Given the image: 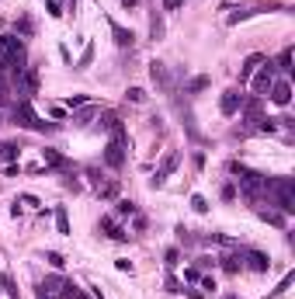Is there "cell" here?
<instances>
[{
	"instance_id": "cell-1",
	"label": "cell",
	"mask_w": 295,
	"mask_h": 299,
	"mask_svg": "<svg viewBox=\"0 0 295 299\" xmlns=\"http://www.w3.org/2000/svg\"><path fill=\"white\" fill-rule=\"evenodd\" d=\"M125 146H129V136H125V125L118 122V125L112 129L108 146H104V164H108V167H122V164H125Z\"/></svg>"
},
{
	"instance_id": "cell-2",
	"label": "cell",
	"mask_w": 295,
	"mask_h": 299,
	"mask_svg": "<svg viewBox=\"0 0 295 299\" xmlns=\"http://www.w3.org/2000/svg\"><path fill=\"white\" fill-rule=\"evenodd\" d=\"M268 195H274V205H278L285 216L295 212V184H292V177H278V181H271V184H268Z\"/></svg>"
},
{
	"instance_id": "cell-3",
	"label": "cell",
	"mask_w": 295,
	"mask_h": 299,
	"mask_svg": "<svg viewBox=\"0 0 295 299\" xmlns=\"http://www.w3.org/2000/svg\"><path fill=\"white\" fill-rule=\"evenodd\" d=\"M14 119H18V125H24V129H35V132H49V129H52V122H42V119L31 111L28 98L14 104Z\"/></svg>"
},
{
	"instance_id": "cell-4",
	"label": "cell",
	"mask_w": 295,
	"mask_h": 299,
	"mask_svg": "<svg viewBox=\"0 0 295 299\" xmlns=\"http://www.w3.org/2000/svg\"><path fill=\"white\" fill-rule=\"evenodd\" d=\"M253 98H268V91H271V84H274V70H271V63L264 59L261 66H257L253 73Z\"/></svg>"
},
{
	"instance_id": "cell-5",
	"label": "cell",
	"mask_w": 295,
	"mask_h": 299,
	"mask_svg": "<svg viewBox=\"0 0 295 299\" xmlns=\"http://www.w3.org/2000/svg\"><path fill=\"white\" fill-rule=\"evenodd\" d=\"M243 94L240 91H226L223 98H219V111H223V115H236V111H243Z\"/></svg>"
},
{
	"instance_id": "cell-6",
	"label": "cell",
	"mask_w": 295,
	"mask_h": 299,
	"mask_svg": "<svg viewBox=\"0 0 295 299\" xmlns=\"http://www.w3.org/2000/svg\"><path fill=\"white\" fill-rule=\"evenodd\" d=\"M268 98H271L274 104H281V108H285V104L292 101V84H288V80H274V84H271V91H268Z\"/></svg>"
},
{
	"instance_id": "cell-7",
	"label": "cell",
	"mask_w": 295,
	"mask_h": 299,
	"mask_svg": "<svg viewBox=\"0 0 295 299\" xmlns=\"http://www.w3.org/2000/svg\"><path fill=\"white\" fill-rule=\"evenodd\" d=\"M150 77L160 91H170V77H167V66L163 63H150Z\"/></svg>"
},
{
	"instance_id": "cell-8",
	"label": "cell",
	"mask_w": 295,
	"mask_h": 299,
	"mask_svg": "<svg viewBox=\"0 0 295 299\" xmlns=\"http://www.w3.org/2000/svg\"><path fill=\"white\" fill-rule=\"evenodd\" d=\"M101 230H104V237H112V240H125V237H129L112 216H101Z\"/></svg>"
},
{
	"instance_id": "cell-9",
	"label": "cell",
	"mask_w": 295,
	"mask_h": 299,
	"mask_svg": "<svg viewBox=\"0 0 295 299\" xmlns=\"http://www.w3.org/2000/svg\"><path fill=\"white\" fill-rule=\"evenodd\" d=\"M174 167H177V153H170V157H167V160H163V164L157 167V177H153V188H160V184L167 181V174H170Z\"/></svg>"
},
{
	"instance_id": "cell-10",
	"label": "cell",
	"mask_w": 295,
	"mask_h": 299,
	"mask_svg": "<svg viewBox=\"0 0 295 299\" xmlns=\"http://www.w3.org/2000/svg\"><path fill=\"white\" fill-rule=\"evenodd\" d=\"M261 63H264V56H247L243 66H240V84H247V80H250V73L261 66Z\"/></svg>"
},
{
	"instance_id": "cell-11",
	"label": "cell",
	"mask_w": 295,
	"mask_h": 299,
	"mask_svg": "<svg viewBox=\"0 0 295 299\" xmlns=\"http://www.w3.org/2000/svg\"><path fill=\"white\" fill-rule=\"evenodd\" d=\"M108 25H112V31H115V42H118V46H129V49H132L136 35H132V31H125V28H122L118 21H108Z\"/></svg>"
},
{
	"instance_id": "cell-12",
	"label": "cell",
	"mask_w": 295,
	"mask_h": 299,
	"mask_svg": "<svg viewBox=\"0 0 295 299\" xmlns=\"http://www.w3.org/2000/svg\"><path fill=\"white\" fill-rule=\"evenodd\" d=\"M63 289H66V282H63L59 275H49V278L42 282V292H45V296H63Z\"/></svg>"
},
{
	"instance_id": "cell-13",
	"label": "cell",
	"mask_w": 295,
	"mask_h": 299,
	"mask_svg": "<svg viewBox=\"0 0 295 299\" xmlns=\"http://www.w3.org/2000/svg\"><path fill=\"white\" fill-rule=\"evenodd\" d=\"M247 261H250L253 272H268V268H271V261H268L264 254H257V250H247Z\"/></svg>"
},
{
	"instance_id": "cell-14",
	"label": "cell",
	"mask_w": 295,
	"mask_h": 299,
	"mask_svg": "<svg viewBox=\"0 0 295 299\" xmlns=\"http://www.w3.org/2000/svg\"><path fill=\"white\" fill-rule=\"evenodd\" d=\"M223 268H226V272H229V275H236V272H240V268H243V261H240V257H236V254H229V257H223Z\"/></svg>"
},
{
	"instance_id": "cell-15",
	"label": "cell",
	"mask_w": 295,
	"mask_h": 299,
	"mask_svg": "<svg viewBox=\"0 0 295 299\" xmlns=\"http://www.w3.org/2000/svg\"><path fill=\"white\" fill-rule=\"evenodd\" d=\"M42 157H45V164H49V167H66V160L56 153V150H42Z\"/></svg>"
},
{
	"instance_id": "cell-16",
	"label": "cell",
	"mask_w": 295,
	"mask_h": 299,
	"mask_svg": "<svg viewBox=\"0 0 295 299\" xmlns=\"http://www.w3.org/2000/svg\"><path fill=\"white\" fill-rule=\"evenodd\" d=\"M56 226H59V233H63V237L69 233V219H66V212H63V209L56 212Z\"/></svg>"
},
{
	"instance_id": "cell-17",
	"label": "cell",
	"mask_w": 295,
	"mask_h": 299,
	"mask_svg": "<svg viewBox=\"0 0 295 299\" xmlns=\"http://www.w3.org/2000/svg\"><path fill=\"white\" fill-rule=\"evenodd\" d=\"M118 216H136V202L122 199V202H118Z\"/></svg>"
},
{
	"instance_id": "cell-18",
	"label": "cell",
	"mask_w": 295,
	"mask_h": 299,
	"mask_svg": "<svg viewBox=\"0 0 295 299\" xmlns=\"http://www.w3.org/2000/svg\"><path fill=\"white\" fill-rule=\"evenodd\" d=\"M191 209H195V212H208V202H205L202 195H191Z\"/></svg>"
},
{
	"instance_id": "cell-19",
	"label": "cell",
	"mask_w": 295,
	"mask_h": 299,
	"mask_svg": "<svg viewBox=\"0 0 295 299\" xmlns=\"http://www.w3.org/2000/svg\"><path fill=\"white\" fill-rule=\"evenodd\" d=\"M45 261H49L52 268H63V265H66V261H63V254H56V250H49V254H45Z\"/></svg>"
},
{
	"instance_id": "cell-20",
	"label": "cell",
	"mask_w": 295,
	"mask_h": 299,
	"mask_svg": "<svg viewBox=\"0 0 295 299\" xmlns=\"http://www.w3.org/2000/svg\"><path fill=\"white\" fill-rule=\"evenodd\" d=\"M0 157H18V146L14 143H0Z\"/></svg>"
},
{
	"instance_id": "cell-21",
	"label": "cell",
	"mask_w": 295,
	"mask_h": 299,
	"mask_svg": "<svg viewBox=\"0 0 295 299\" xmlns=\"http://www.w3.org/2000/svg\"><path fill=\"white\" fill-rule=\"evenodd\" d=\"M278 66H281V70H292V49H285V52L278 56Z\"/></svg>"
},
{
	"instance_id": "cell-22",
	"label": "cell",
	"mask_w": 295,
	"mask_h": 299,
	"mask_svg": "<svg viewBox=\"0 0 295 299\" xmlns=\"http://www.w3.org/2000/svg\"><path fill=\"white\" fill-rule=\"evenodd\" d=\"M129 101L142 104V101H146V91H142V87H132V91H129Z\"/></svg>"
},
{
	"instance_id": "cell-23",
	"label": "cell",
	"mask_w": 295,
	"mask_h": 299,
	"mask_svg": "<svg viewBox=\"0 0 295 299\" xmlns=\"http://www.w3.org/2000/svg\"><path fill=\"white\" fill-rule=\"evenodd\" d=\"M0 289H7V292H11V296H14V292H18V289H14V285H11V275H7V272H0Z\"/></svg>"
},
{
	"instance_id": "cell-24",
	"label": "cell",
	"mask_w": 295,
	"mask_h": 299,
	"mask_svg": "<svg viewBox=\"0 0 295 299\" xmlns=\"http://www.w3.org/2000/svg\"><path fill=\"white\" fill-rule=\"evenodd\" d=\"M288 285H292V275H285V278L278 282V289H274V296H285V292H288Z\"/></svg>"
},
{
	"instance_id": "cell-25",
	"label": "cell",
	"mask_w": 295,
	"mask_h": 299,
	"mask_svg": "<svg viewBox=\"0 0 295 299\" xmlns=\"http://www.w3.org/2000/svg\"><path fill=\"white\" fill-rule=\"evenodd\" d=\"M94 115H97V108H84V111H80V115H77V122H91Z\"/></svg>"
},
{
	"instance_id": "cell-26",
	"label": "cell",
	"mask_w": 295,
	"mask_h": 299,
	"mask_svg": "<svg viewBox=\"0 0 295 299\" xmlns=\"http://www.w3.org/2000/svg\"><path fill=\"white\" fill-rule=\"evenodd\" d=\"M45 11H49L52 18H59V14H63V11H59V4H56V0H45Z\"/></svg>"
},
{
	"instance_id": "cell-27",
	"label": "cell",
	"mask_w": 295,
	"mask_h": 299,
	"mask_svg": "<svg viewBox=\"0 0 295 299\" xmlns=\"http://www.w3.org/2000/svg\"><path fill=\"white\" fill-rule=\"evenodd\" d=\"M150 28H153V39H160V35H163V21H160V18H153Z\"/></svg>"
},
{
	"instance_id": "cell-28",
	"label": "cell",
	"mask_w": 295,
	"mask_h": 299,
	"mask_svg": "<svg viewBox=\"0 0 295 299\" xmlns=\"http://www.w3.org/2000/svg\"><path fill=\"white\" fill-rule=\"evenodd\" d=\"M18 31H21V35H31V21L21 18V21H18Z\"/></svg>"
},
{
	"instance_id": "cell-29",
	"label": "cell",
	"mask_w": 295,
	"mask_h": 299,
	"mask_svg": "<svg viewBox=\"0 0 295 299\" xmlns=\"http://www.w3.org/2000/svg\"><path fill=\"white\" fill-rule=\"evenodd\" d=\"M91 59H94V46H87V49H84V56H80V66H87Z\"/></svg>"
},
{
	"instance_id": "cell-30",
	"label": "cell",
	"mask_w": 295,
	"mask_h": 299,
	"mask_svg": "<svg viewBox=\"0 0 295 299\" xmlns=\"http://www.w3.org/2000/svg\"><path fill=\"white\" fill-rule=\"evenodd\" d=\"M202 87H208V77H195L191 80V91H202Z\"/></svg>"
},
{
	"instance_id": "cell-31",
	"label": "cell",
	"mask_w": 295,
	"mask_h": 299,
	"mask_svg": "<svg viewBox=\"0 0 295 299\" xmlns=\"http://www.w3.org/2000/svg\"><path fill=\"white\" fill-rule=\"evenodd\" d=\"M174 265H177V247L167 250V268H174Z\"/></svg>"
},
{
	"instance_id": "cell-32",
	"label": "cell",
	"mask_w": 295,
	"mask_h": 299,
	"mask_svg": "<svg viewBox=\"0 0 295 299\" xmlns=\"http://www.w3.org/2000/svg\"><path fill=\"white\" fill-rule=\"evenodd\" d=\"M84 101H87V98H84V94H73V98H69V101H66V104H69V108H77V104H84Z\"/></svg>"
},
{
	"instance_id": "cell-33",
	"label": "cell",
	"mask_w": 295,
	"mask_h": 299,
	"mask_svg": "<svg viewBox=\"0 0 295 299\" xmlns=\"http://www.w3.org/2000/svg\"><path fill=\"white\" fill-rule=\"evenodd\" d=\"M223 199L229 202V199H236V188H233V184H226V188H223Z\"/></svg>"
},
{
	"instance_id": "cell-34",
	"label": "cell",
	"mask_w": 295,
	"mask_h": 299,
	"mask_svg": "<svg viewBox=\"0 0 295 299\" xmlns=\"http://www.w3.org/2000/svg\"><path fill=\"white\" fill-rule=\"evenodd\" d=\"M163 7H167V11H177V7H181V0H163Z\"/></svg>"
},
{
	"instance_id": "cell-35",
	"label": "cell",
	"mask_w": 295,
	"mask_h": 299,
	"mask_svg": "<svg viewBox=\"0 0 295 299\" xmlns=\"http://www.w3.org/2000/svg\"><path fill=\"white\" fill-rule=\"evenodd\" d=\"M122 4H125V7H136V4H139V0H122Z\"/></svg>"
},
{
	"instance_id": "cell-36",
	"label": "cell",
	"mask_w": 295,
	"mask_h": 299,
	"mask_svg": "<svg viewBox=\"0 0 295 299\" xmlns=\"http://www.w3.org/2000/svg\"><path fill=\"white\" fill-rule=\"evenodd\" d=\"M223 299H236V296H233V292H226V296H223Z\"/></svg>"
},
{
	"instance_id": "cell-37",
	"label": "cell",
	"mask_w": 295,
	"mask_h": 299,
	"mask_svg": "<svg viewBox=\"0 0 295 299\" xmlns=\"http://www.w3.org/2000/svg\"><path fill=\"white\" fill-rule=\"evenodd\" d=\"M39 299H56V296H45V292H42V296H39Z\"/></svg>"
}]
</instances>
